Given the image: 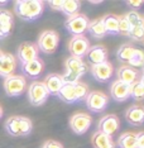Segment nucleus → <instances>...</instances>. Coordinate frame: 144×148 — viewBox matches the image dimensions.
<instances>
[{
	"instance_id": "obj_1",
	"label": "nucleus",
	"mask_w": 144,
	"mask_h": 148,
	"mask_svg": "<svg viewBox=\"0 0 144 148\" xmlns=\"http://www.w3.org/2000/svg\"><path fill=\"white\" fill-rule=\"evenodd\" d=\"M15 14L23 21H35L43 13V1L41 0H18L14 4Z\"/></svg>"
},
{
	"instance_id": "obj_2",
	"label": "nucleus",
	"mask_w": 144,
	"mask_h": 148,
	"mask_svg": "<svg viewBox=\"0 0 144 148\" xmlns=\"http://www.w3.org/2000/svg\"><path fill=\"white\" fill-rule=\"evenodd\" d=\"M33 123L29 118L14 115L5 122V130L13 137H25L32 132Z\"/></svg>"
},
{
	"instance_id": "obj_3",
	"label": "nucleus",
	"mask_w": 144,
	"mask_h": 148,
	"mask_svg": "<svg viewBox=\"0 0 144 148\" xmlns=\"http://www.w3.org/2000/svg\"><path fill=\"white\" fill-rule=\"evenodd\" d=\"M65 75H62L63 80L66 82H78V80L83 76L86 72L87 67H86L85 62L81 58H76V57H70L65 62Z\"/></svg>"
},
{
	"instance_id": "obj_4",
	"label": "nucleus",
	"mask_w": 144,
	"mask_h": 148,
	"mask_svg": "<svg viewBox=\"0 0 144 148\" xmlns=\"http://www.w3.org/2000/svg\"><path fill=\"white\" fill-rule=\"evenodd\" d=\"M27 86V80L24 76L12 75L4 80V90L5 94L10 97L19 96L24 92Z\"/></svg>"
},
{
	"instance_id": "obj_5",
	"label": "nucleus",
	"mask_w": 144,
	"mask_h": 148,
	"mask_svg": "<svg viewBox=\"0 0 144 148\" xmlns=\"http://www.w3.org/2000/svg\"><path fill=\"white\" fill-rule=\"evenodd\" d=\"M58 34L55 31H44L39 36L37 47L46 55H52L58 47Z\"/></svg>"
},
{
	"instance_id": "obj_6",
	"label": "nucleus",
	"mask_w": 144,
	"mask_h": 148,
	"mask_svg": "<svg viewBox=\"0 0 144 148\" xmlns=\"http://www.w3.org/2000/svg\"><path fill=\"white\" fill-rule=\"evenodd\" d=\"M48 96L49 94L42 81H34L31 84V86L28 89V99L32 105L34 106L43 105L46 103V100L48 99Z\"/></svg>"
},
{
	"instance_id": "obj_7",
	"label": "nucleus",
	"mask_w": 144,
	"mask_h": 148,
	"mask_svg": "<svg viewBox=\"0 0 144 148\" xmlns=\"http://www.w3.org/2000/svg\"><path fill=\"white\" fill-rule=\"evenodd\" d=\"M66 29L70 33H72L73 37L82 36L83 33L87 31L89 27V18L83 14H76L73 16H70L65 23Z\"/></svg>"
},
{
	"instance_id": "obj_8",
	"label": "nucleus",
	"mask_w": 144,
	"mask_h": 148,
	"mask_svg": "<svg viewBox=\"0 0 144 148\" xmlns=\"http://www.w3.org/2000/svg\"><path fill=\"white\" fill-rule=\"evenodd\" d=\"M86 106L93 113H100L106 109L109 103L108 96L101 91H90L85 97Z\"/></svg>"
},
{
	"instance_id": "obj_9",
	"label": "nucleus",
	"mask_w": 144,
	"mask_h": 148,
	"mask_svg": "<svg viewBox=\"0 0 144 148\" xmlns=\"http://www.w3.org/2000/svg\"><path fill=\"white\" fill-rule=\"evenodd\" d=\"M91 116L86 113H76L70 118V128L73 133L83 134L91 127Z\"/></svg>"
},
{
	"instance_id": "obj_10",
	"label": "nucleus",
	"mask_w": 144,
	"mask_h": 148,
	"mask_svg": "<svg viewBox=\"0 0 144 148\" xmlns=\"http://www.w3.org/2000/svg\"><path fill=\"white\" fill-rule=\"evenodd\" d=\"M90 48V42L86 37L83 36H76L70 41L68 43V51L72 55V57L81 58L86 56Z\"/></svg>"
},
{
	"instance_id": "obj_11",
	"label": "nucleus",
	"mask_w": 144,
	"mask_h": 148,
	"mask_svg": "<svg viewBox=\"0 0 144 148\" xmlns=\"http://www.w3.org/2000/svg\"><path fill=\"white\" fill-rule=\"evenodd\" d=\"M38 47H37L34 43H22L20 46L18 47V52H16V56H18V60L20 61L22 65H24L27 62H31L33 60L38 58Z\"/></svg>"
},
{
	"instance_id": "obj_12",
	"label": "nucleus",
	"mask_w": 144,
	"mask_h": 148,
	"mask_svg": "<svg viewBox=\"0 0 144 148\" xmlns=\"http://www.w3.org/2000/svg\"><path fill=\"white\" fill-rule=\"evenodd\" d=\"M120 127V120L119 118L114 114H108V115L102 116L99 122L98 130L106 136H113Z\"/></svg>"
},
{
	"instance_id": "obj_13",
	"label": "nucleus",
	"mask_w": 144,
	"mask_h": 148,
	"mask_svg": "<svg viewBox=\"0 0 144 148\" xmlns=\"http://www.w3.org/2000/svg\"><path fill=\"white\" fill-rule=\"evenodd\" d=\"M91 73L99 82H106L108 80L111 79L114 75V67L109 61H106V62L92 66Z\"/></svg>"
},
{
	"instance_id": "obj_14",
	"label": "nucleus",
	"mask_w": 144,
	"mask_h": 148,
	"mask_svg": "<svg viewBox=\"0 0 144 148\" xmlns=\"http://www.w3.org/2000/svg\"><path fill=\"white\" fill-rule=\"evenodd\" d=\"M110 95L115 101H125L128 97H130V85L116 80L110 86Z\"/></svg>"
},
{
	"instance_id": "obj_15",
	"label": "nucleus",
	"mask_w": 144,
	"mask_h": 148,
	"mask_svg": "<svg viewBox=\"0 0 144 148\" xmlns=\"http://www.w3.org/2000/svg\"><path fill=\"white\" fill-rule=\"evenodd\" d=\"M86 58H87V61L91 63L92 66L106 62L108 61V52H106V48L101 45H96V46L90 47L87 53H86Z\"/></svg>"
},
{
	"instance_id": "obj_16",
	"label": "nucleus",
	"mask_w": 144,
	"mask_h": 148,
	"mask_svg": "<svg viewBox=\"0 0 144 148\" xmlns=\"http://www.w3.org/2000/svg\"><path fill=\"white\" fill-rule=\"evenodd\" d=\"M125 119L130 125L139 127L144 123V106L133 105L125 112Z\"/></svg>"
},
{
	"instance_id": "obj_17",
	"label": "nucleus",
	"mask_w": 144,
	"mask_h": 148,
	"mask_svg": "<svg viewBox=\"0 0 144 148\" xmlns=\"http://www.w3.org/2000/svg\"><path fill=\"white\" fill-rule=\"evenodd\" d=\"M15 69H16L15 57L10 55V53H3V57L0 60V76L6 79V77L13 75Z\"/></svg>"
},
{
	"instance_id": "obj_18",
	"label": "nucleus",
	"mask_w": 144,
	"mask_h": 148,
	"mask_svg": "<svg viewBox=\"0 0 144 148\" xmlns=\"http://www.w3.org/2000/svg\"><path fill=\"white\" fill-rule=\"evenodd\" d=\"M44 84L47 91H48L49 95H57L59 91V89L62 87V85L65 84V80H63L62 75H57V73H49V75L46 76Z\"/></svg>"
},
{
	"instance_id": "obj_19",
	"label": "nucleus",
	"mask_w": 144,
	"mask_h": 148,
	"mask_svg": "<svg viewBox=\"0 0 144 148\" xmlns=\"http://www.w3.org/2000/svg\"><path fill=\"white\" fill-rule=\"evenodd\" d=\"M22 71L23 73L29 77V79H38L43 71V62L39 58H35L31 62H27L22 65Z\"/></svg>"
},
{
	"instance_id": "obj_20",
	"label": "nucleus",
	"mask_w": 144,
	"mask_h": 148,
	"mask_svg": "<svg viewBox=\"0 0 144 148\" xmlns=\"http://www.w3.org/2000/svg\"><path fill=\"white\" fill-rule=\"evenodd\" d=\"M13 28V15L5 9H0V38L8 37Z\"/></svg>"
},
{
	"instance_id": "obj_21",
	"label": "nucleus",
	"mask_w": 144,
	"mask_h": 148,
	"mask_svg": "<svg viewBox=\"0 0 144 148\" xmlns=\"http://www.w3.org/2000/svg\"><path fill=\"white\" fill-rule=\"evenodd\" d=\"M92 146L93 148H115V142H114L111 136H106L99 130H96L92 134Z\"/></svg>"
},
{
	"instance_id": "obj_22",
	"label": "nucleus",
	"mask_w": 144,
	"mask_h": 148,
	"mask_svg": "<svg viewBox=\"0 0 144 148\" xmlns=\"http://www.w3.org/2000/svg\"><path fill=\"white\" fill-rule=\"evenodd\" d=\"M75 84L65 81V84L62 85L58 94H57V96H58L62 101H65L67 104H72V103L77 101V100H76V92H75Z\"/></svg>"
},
{
	"instance_id": "obj_23",
	"label": "nucleus",
	"mask_w": 144,
	"mask_h": 148,
	"mask_svg": "<svg viewBox=\"0 0 144 148\" xmlns=\"http://www.w3.org/2000/svg\"><path fill=\"white\" fill-rule=\"evenodd\" d=\"M116 75H118V81H121L126 85H132L136 81L138 72H136V70H134L129 66H121L118 70Z\"/></svg>"
},
{
	"instance_id": "obj_24",
	"label": "nucleus",
	"mask_w": 144,
	"mask_h": 148,
	"mask_svg": "<svg viewBox=\"0 0 144 148\" xmlns=\"http://www.w3.org/2000/svg\"><path fill=\"white\" fill-rule=\"evenodd\" d=\"M87 31L93 38H98V39H101L106 36V31H105V27H104L102 19H96V21L89 22Z\"/></svg>"
},
{
	"instance_id": "obj_25",
	"label": "nucleus",
	"mask_w": 144,
	"mask_h": 148,
	"mask_svg": "<svg viewBox=\"0 0 144 148\" xmlns=\"http://www.w3.org/2000/svg\"><path fill=\"white\" fill-rule=\"evenodd\" d=\"M102 19L104 27H105V31L106 34L110 36H118L119 31H118V16L113 15V14H108L105 15Z\"/></svg>"
},
{
	"instance_id": "obj_26",
	"label": "nucleus",
	"mask_w": 144,
	"mask_h": 148,
	"mask_svg": "<svg viewBox=\"0 0 144 148\" xmlns=\"http://www.w3.org/2000/svg\"><path fill=\"white\" fill-rule=\"evenodd\" d=\"M119 148H136V134L132 132L123 133L118 139Z\"/></svg>"
},
{
	"instance_id": "obj_27",
	"label": "nucleus",
	"mask_w": 144,
	"mask_h": 148,
	"mask_svg": "<svg viewBox=\"0 0 144 148\" xmlns=\"http://www.w3.org/2000/svg\"><path fill=\"white\" fill-rule=\"evenodd\" d=\"M80 6H81V3L77 0H65V1H62L61 12H63L70 18V16L78 14Z\"/></svg>"
},
{
	"instance_id": "obj_28",
	"label": "nucleus",
	"mask_w": 144,
	"mask_h": 148,
	"mask_svg": "<svg viewBox=\"0 0 144 148\" xmlns=\"http://www.w3.org/2000/svg\"><path fill=\"white\" fill-rule=\"evenodd\" d=\"M134 51H135V47H133L132 45H123L116 52V57H118L119 61L128 62L130 57L133 56Z\"/></svg>"
},
{
	"instance_id": "obj_29",
	"label": "nucleus",
	"mask_w": 144,
	"mask_h": 148,
	"mask_svg": "<svg viewBox=\"0 0 144 148\" xmlns=\"http://www.w3.org/2000/svg\"><path fill=\"white\" fill-rule=\"evenodd\" d=\"M130 97L134 100H144V87L139 81H135L130 85Z\"/></svg>"
},
{
	"instance_id": "obj_30",
	"label": "nucleus",
	"mask_w": 144,
	"mask_h": 148,
	"mask_svg": "<svg viewBox=\"0 0 144 148\" xmlns=\"http://www.w3.org/2000/svg\"><path fill=\"white\" fill-rule=\"evenodd\" d=\"M128 63H129V67H132V69L133 67H135V69L136 67H142L144 63V52L135 48V51H134L133 56L130 57Z\"/></svg>"
},
{
	"instance_id": "obj_31",
	"label": "nucleus",
	"mask_w": 144,
	"mask_h": 148,
	"mask_svg": "<svg viewBox=\"0 0 144 148\" xmlns=\"http://www.w3.org/2000/svg\"><path fill=\"white\" fill-rule=\"evenodd\" d=\"M125 18L128 19L130 27H138V25H144V19L140 16V14H138L135 10L129 12L128 14L125 15Z\"/></svg>"
},
{
	"instance_id": "obj_32",
	"label": "nucleus",
	"mask_w": 144,
	"mask_h": 148,
	"mask_svg": "<svg viewBox=\"0 0 144 148\" xmlns=\"http://www.w3.org/2000/svg\"><path fill=\"white\" fill-rule=\"evenodd\" d=\"M130 29H132V27H130L128 19L125 18V15L118 16V31H119V34H121V36H129Z\"/></svg>"
},
{
	"instance_id": "obj_33",
	"label": "nucleus",
	"mask_w": 144,
	"mask_h": 148,
	"mask_svg": "<svg viewBox=\"0 0 144 148\" xmlns=\"http://www.w3.org/2000/svg\"><path fill=\"white\" fill-rule=\"evenodd\" d=\"M75 92H76V100L80 101V100L85 99L86 95L89 94V87H87V85L78 81L75 84Z\"/></svg>"
},
{
	"instance_id": "obj_34",
	"label": "nucleus",
	"mask_w": 144,
	"mask_h": 148,
	"mask_svg": "<svg viewBox=\"0 0 144 148\" xmlns=\"http://www.w3.org/2000/svg\"><path fill=\"white\" fill-rule=\"evenodd\" d=\"M133 41H142L144 39V25H138V27H133L130 29L129 36Z\"/></svg>"
},
{
	"instance_id": "obj_35",
	"label": "nucleus",
	"mask_w": 144,
	"mask_h": 148,
	"mask_svg": "<svg viewBox=\"0 0 144 148\" xmlns=\"http://www.w3.org/2000/svg\"><path fill=\"white\" fill-rule=\"evenodd\" d=\"M42 148H63V146L59 142H56V140H46Z\"/></svg>"
},
{
	"instance_id": "obj_36",
	"label": "nucleus",
	"mask_w": 144,
	"mask_h": 148,
	"mask_svg": "<svg viewBox=\"0 0 144 148\" xmlns=\"http://www.w3.org/2000/svg\"><path fill=\"white\" fill-rule=\"evenodd\" d=\"M136 148H144V132L136 134Z\"/></svg>"
},
{
	"instance_id": "obj_37",
	"label": "nucleus",
	"mask_w": 144,
	"mask_h": 148,
	"mask_svg": "<svg viewBox=\"0 0 144 148\" xmlns=\"http://www.w3.org/2000/svg\"><path fill=\"white\" fill-rule=\"evenodd\" d=\"M48 5L51 6L53 10H61L62 1H48Z\"/></svg>"
},
{
	"instance_id": "obj_38",
	"label": "nucleus",
	"mask_w": 144,
	"mask_h": 148,
	"mask_svg": "<svg viewBox=\"0 0 144 148\" xmlns=\"http://www.w3.org/2000/svg\"><path fill=\"white\" fill-rule=\"evenodd\" d=\"M126 5H129V6H132V8L134 9H136V8H139V6H142L143 5V1L142 0H138V1H126Z\"/></svg>"
},
{
	"instance_id": "obj_39",
	"label": "nucleus",
	"mask_w": 144,
	"mask_h": 148,
	"mask_svg": "<svg viewBox=\"0 0 144 148\" xmlns=\"http://www.w3.org/2000/svg\"><path fill=\"white\" fill-rule=\"evenodd\" d=\"M139 82H140V84H142V86L144 87V73H143V75H142V77H140V80H139Z\"/></svg>"
},
{
	"instance_id": "obj_40",
	"label": "nucleus",
	"mask_w": 144,
	"mask_h": 148,
	"mask_svg": "<svg viewBox=\"0 0 144 148\" xmlns=\"http://www.w3.org/2000/svg\"><path fill=\"white\" fill-rule=\"evenodd\" d=\"M91 4H93V5H98V4H101V1H90Z\"/></svg>"
},
{
	"instance_id": "obj_41",
	"label": "nucleus",
	"mask_w": 144,
	"mask_h": 148,
	"mask_svg": "<svg viewBox=\"0 0 144 148\" xmlns=\"http://www.w3.org/2000/svg\"><path fill=\"white\" fill-rule=\"evenodd\" d=\"M6 4H8V1H0V6H4Z\"/></svg>"
},
{
	"instance_id": "obj_42",
	"label": "nucleus",
	"mask_w": 144,
	"mask_h": 148,
	"mask_svg": "<svg viewBox=\"0 0 144 148\" xmlns=\"http://www.w3.org/2000/svg\"><path fill=\"white\" fill-rule=\"evenodd\" d=\"M1 118H3V108L0 106V119H1Z\"/></svg>"
},
{
	"instance_id": "obj_43",
	"label": "nucleus",
	"mask_w": 144,
	"mask_h": 148,
	"mask_svg": "<svg viewBox=\"0 0 144 148\" xmlns=\"http://www.w3.org/2000/svg\"><path fill=\"white\" fill-rule=\"evenodd\" d=\"M1 57H3V52L0 51V60H1Z\"/></svg>"
},
{
	"instance_id": "obj_44",
	"label": "nucleus",
	"mask_w": 144,
	"mask_h": 148,
	"mask_svg": "<svg viewBox=\"0 0 144 148\" xmlns=\"http://www.w3.org/2000/svg\"><path fill=\"white\" fill-rule=\"evenodd\" d=\"M142 67H143V71H144V63H143V66H142Z\"/></svg>"
}]
</instances>
